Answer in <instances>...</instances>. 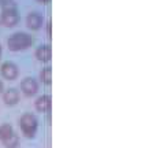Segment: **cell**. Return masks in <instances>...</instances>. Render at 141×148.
Wrapping results in <instances>:
<instances>
[{"mask_svg":"<svg viewBox=\"0 0 141 148\" xmlns=\"http://www.w3.org/2000/svg\"><path fill=\"white\" fill-rule=\"evenodd\" d=\"M1 12H0V22L5 27H14L19 22V12L15 0H1L0 1Z\"/></svg>","mask_w":141,"mask_h":148,"instance_id":"obj_1","label":"cell"},{"mask_svg":"<svg viewBox=\"0 0 141 148\" xmlns=\"http://www.w3.org/2000/svg\"><path fill=\"white\" fill-rule=\"evenodd\" d=\"M34 44V37L26 32H15L7 38V47L12 52L26 51Z\"/></svg>","mask_w":141,"mask_h":148,"instance_id":"obj_2","label":"cell"},{"mask_svg":"<svg viewBox=\"0 0 141 148\" xmlns=\"http://www.w3.org/2000/svg\"><path fill=\"white\" fill-rule=\"evenodd\" d=\"M19 127H21L23 136L27 138H33L36 136L37 129H38V119L36 118L34 114L31 112H25L23 115H21L19 118Z\"/></svg>","mask_w":141,"mask_h":148,"instance_id":"obj_3","label":"cell"},{"mask_svg":"<svg viewBox=\"0 0 141 148\" xmlns=\"http://www.w3.org/2000/svg\"><path fill=\"white\" fill-rule=\"evenodd\" d=\"M45 23V19H44V15L38 11H31L29 12L26 16V26L27 29H30L33 32H37L40 30Z\"/></svg>","mask_w":141,"mask_h":148,"instance_id":"obj_4","label":"cell"},{"mask_svg":"<svg viewBox=\"0 0 141 148\" xmlns=\"http://www.w3.org/2000/svg\"><path fill=\"white\" fill-rule=\"evenodd\" d=\"M0 73H1V77L8 81H14V79L18 78L19 75V70H18V66H16L14 62L11 60H7V62H3L1 66H0Z\"/></svg>","mask_w":141,"mask_h":148,"instance_id":"obj_5","label":"cell"},{"mask_svg":"<svg viewBox=\"0 0 141 148\" xmlns=\"http://www.w3.org/2000/svg\"><path fill=\"white\" fill-rule=\"evenodd\" d=\"M21 89L25 96H34L38 92V82L33 77H26L22 79Z\"/></svg>","mask_w":141,"mask_h":148,"instance_id":"obj_6","label":"cell"},{"mask_svg":"<svg viewBox=\"0 0 141 148\" xmlns=\"http://www.w3.org/2000/svg\"><path fill=\"white\" fill-rule=\"evenodd\" d=\"M34 56L38 62H42V63H47L51 60L52 58V48L49 44H41L40 47L36 48L34 51Z\"/></svg>","mask_w":141,"mask_h":148,"instance_id":"obj_7","label":"cell"},{"mask_svg":"<svg viewBox=\"0 0 141 148\" xmlns=\"http://www.w3.org/2000/svg\"><path fill=\"white\" fill-rule=\"evenodd\" d=\"M51 106H52V99L49 95H41L38 96L34 101V107L38 112H48L51 110Z\"/></svg>","mask_w":141,"mask_h":148,"instance_id":"obj_8","label":"cell"},{"mask_svg":"<svg viewBox=\"0 0 141 148\" xmlns=\"http://www.w3.org/2000/svg\"><path fill=\"white\" fill-rule=\"evenodd\" d=\"M3 101L7 106H15L19 101V92L15 88H10L3 93Z\"/></svg>","mask_w":141,"mask_h":148,"instance_id":"obj_9","label":"cell"},{"mask_svg":"<svg viewBox=\"0 0 141 148\" xmlns=\"http://www.w3.org/2000/svg\"><path fill=\"white\" fill-rule=\"evenodd\" d=\"M40 81L44 85H51L52 82V67L51 66H45L40 71Z\"/></svg>","mask_w":141,"mask_h":148,"instance_id":"obj_10","label":"cell"},{"mask_svg":"<svg viewBox=\"0 0 141 148\" xmlns=\"http://www.w3.org/2000/svg\"><path fill=\"white\" fill-rule=\"evenodd\" d=\"M12 133H14V129H12V126H11L10 123H3V125H0V141L7 140Z\"/></svg>","mask_w":141,"mask_h":148,"instance_id":"obj_11","label":"cell"},{"mask_svg":"<svg viewBox=\"0 0 141 148\" xmlns=\"http://www.w3.org/2000/svg\"><path fill=\"white\" fill-rule=\"evenodd\" d=\"M1 143L4 144L5 148H16V147H18V144H19V137H18V134L12 133V134H11L7 140L1 141Z\"/></svg>","mask_w":141,"mask_h":148,"instance_id":"obj_12","label":"cell"},{"mask_svg":"<svg viewBox=\"0 0 141 148\" xmlns=\"http://www.w3.org/2000/svg\"><path fill=\"white\" fill-rule=\"evenodd\" d=\"M45 27H47V34H48V36H51V27H52V22H51V21H47V23H45Z\"/></svg>","mask_w":141,"mask_h":148,"instance_id":"obj_13","label":"cell"},{"mask_svg":"<svg viewBox=\"0 0 141 148\" xmlns=\"http://www.w3.org/2000/svg\"><path fill=\"white\" fill-rule=\"evenodd\" d=\"M37 3H40V4H42V5H45V4H48L51 0H36Z\"/></svg>","mask_w":141,"mask_h":148,"instance_id":"obj_14","label":"cell"},{"mask_svg":"<svg viewBox=\"0 0 141 148\" xmlns=\"http://www.w3.org/2000/svg\"><path fill=\"white\" fill-rule=\"evenodd\" d=\"M3 90H4V84H3V81L0 79V93H1Z\"/></svg>","mask_w":141,"mask_h":148,"instance_id":"obj_15","label":"cell"},{"mask_svg":"<svg viewBox=\"0 0 141 148\" xmlns=\"http://www.w3.org/2000/svg\"><path fill=\"white\" fill-rule=\"evenodd\" d=\"M1 52H3V47H1V44H0V59H1Z\"/></svg>","mask_w":141,"mask_h":148,"instance_id":"obj_16","label":"cell"},{"mask_svg":"<svg viewBox=\"0 0 141 148\" xmlns=\"http://www.w3.org/2000/svg\"><path fill=\"white\" fill-rule=\"evenodd\" d=\"M0 1H1V0H0Z\"/></svg>","mask_w":141,"mask_h":148,"instance_id":"obj_17","label":"cell"}]
</instances>
